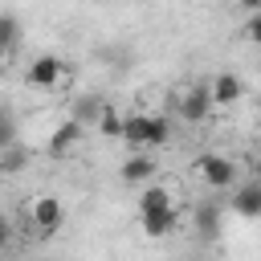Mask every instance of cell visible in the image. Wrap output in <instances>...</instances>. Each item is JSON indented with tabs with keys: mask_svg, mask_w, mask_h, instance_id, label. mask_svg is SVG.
<instances>
[{
	"mask_svg": "<svg viewBox=\"0 0 261 261\" xmlns=\"http://www.w3.org/2000/svg\"><path fill=\"white\" fill-rule=\"evenodd\" d=\"M196 171H200V179H204L212 192H228V188L237 184V163H232L228 155H220V151L196 155Z\"/></svg>",
	"mask_w": 261,
	"mask_h": 261,
	"instance_id": "obj_1",
	"label": "cell"
},
{
	"mask_svg": "<svg viewBox=\"0 0 261 261\" xmlns=\"http://www.w3.org/2000/svg\"><path fill=\"white\" fill-rule=\"evenodd\" d=\"M24 77L37 90H61V86H69V65L61 57H53V53H41V57H33V65H29Z\"/></svg>",
	"mask_w": 261,
	"mask_h": 261,
	"instance_id": "obj_2",
	"label": "cell"
},
{
	"mask_svg": "<svg viewBox=\"0 0 261 261\" xmlns=\"http://www.w3.org/2000/svg\"><path fill=\"white\" fill-rule=\"evenodd\" d=\"M175 106L188 122H204L212 114V94H208V82H192V86H179L175 90Z\"/></svg>",
	"mask_w": 261,
	"mask_h": 261,
	"instance_id": "obj_3",
	"label": "cell"
},
{
	"mask_svg": "<svg viewBox=\"0 0 261 261\" xmlns=\"http://www.w3.org/2000/svg\"><path fill=\"white\" fill-rule=\"evenodd\" d=\"M29 224H33L37 232H45V237L57 232V228L65 224V204H61L57 196H49V192L37 196V200L29 204Z\"/></svg>",
	"mask_w": 261,
	"mask_h": 261,
	"instance_id": "obj_4",
	"label": "cell"
},
{
	"mask_svg": "<svg viewBox=\"0 0 261 261\" xmlns=\"http://www.w3.org/2000/svg\"><path fill=\"white\" fill-rule=\"evenodd\" d=\"M208 94H212V106H237V102L245 98V86H241V77H237V73L220 69V73L208 82Z\"/></svg>",
	"mask_w": 261,
	"mask_h": 261,
	"instance_id": "obj_5",
	"label": "cell"
},
{
	"mask_svg": "<svg viewBox=\"0 0 261 261\" xmlns=\"http://www.w3.org/2000/svg\"><path fill=\"white\" fill-rule=\"evenodd\" d=\"M82 130H86V126H82L77 118H65L61 126H53V135H49V147H45V151H49V159H65V155L77 147Z\"/></svg>",
	"mask_w": 261,
	"mask_h": 261,
	"instance_id": "obj_6",
	"label": "cell"
},
{
	"mask_svg": "<svg viewBox=\"0 0 261 261\" xmlns=\"http://www.w3.org/2000/svg\"><path fill=\"white\" fill-rule=\"evenodd\" d=\"M122 139H126L135 151L155 147V143H151V114H147V110H130V114H122Z\"/></svg>",
	"mask_w": 261,
	"mask_h": 261,
	"instance_id": "obj_7",
	"label": "cell"
},
{
	"mask_svg": "<svg viewBox=\"0 0 261 261\" xmlns=\"http://www.w3.org/2000/svg\"><path fill=\"white\" fill-rule=\"evenodd\" d=\"M232 212L237 216H245V220H257L261 216V179H253V184H232Z\"/></svg>",
	"mask_w": 261,
	"mask_h": 261,
	"instance_id": "obj_8",
	"label": "cell"
},
{
	"mask_svg": "<svg viewBox=\"0 0 261 261\" xmlns=\"http://www.w3.org/2000/svg\"><path fill=\"white\" fill-rule=\"evenodd\" d=\"M139 224H143L147 237H167V232H175V208L167 204V208H155V212H139Z\"/></svg>",
	"mask_w": 261,
	"mask_h": 261,
	"instance_id": "obj_9",
	"label": "cell"
},
{
	"mask_svg": "<svg viewBox=\"0 0 261 261\" xmlns=\"http://www.w3.org/2000/svg\"><path fill=\"white\" fill-rule=\"evenodd\" d=\"M118 175H122L126 184H147V179L155 175V163H151V155H143V151H139V155H130V159L122 163V171H118Z\"/></svg>",
	"mask_w": 261,
	"mask_h": 261,
	"instance_id": "obj_10",
	"label": "cell"
},
{
	"mask_svg": "<svg viewBox=\"0 0 261 261\" xmlns=\"http://www.w3.org/2000/svg\"><path fill=\"white\" fill-rule=\"evenodd\" d=\"M24 163H29V147L24 143H8V147H0V175H16V171H24Z\"/></svg>",
	"mask_w": 261,
	"mask_h": 261,
	"instance_id": "obj_11",
	"label": "cell"
},
{
	"mask_svg": "<svg viewBox=\"0 0 261 261\" xmlns=\"http://www.w3.org/2000/svg\"><path fill=\"white\" fill-rule=\"evenodd\" d=\"M192 220H196V228H200L204 237H216V228H220V204H212V200H204V204H196V212H192Z\"/></svg>",
	"mask_w": 261,
	"mask_h": 261,
	"instance_id": "obj_12",
	"label": "cell"
},
{
	"mask_svg": "<svg viewBox=\"0 0 261 261\" xmlns=\"http://www.w3.org/2000/svg\"><path fill=\"white\" fill-rule=\"evenodd\" d=\"M94 130L106 135V139H118V135H122V114H118L110 102H102V110H98V118H94Z\"/></svg>",
	"mask_w": 261,
	"mask_h": 261,
	"instance_id": "obj_13",
	"label": "cell"
},
{
	"mask_svg": "<svg viewBox=\"0 0 261 261\" xmlns=\"http://www.w3.org/2000/svg\"><path fill=\"white\" fill-rule=\"evenodd\" d=\"M171 204V192L159 188V184H147L143 196H139V212H155V208H167Z\"/></svg>",
	"mask_w": 261,
	"mask_h": 261,
	"instance_id": "obj_14",
	"label": "cell"
},
{
	"mask_svg": "<svg viewBox=\"0 0 261 261\" xmlns=\"http://www.w3.org/2000/svg\"><path fill=\"white\" fill-rule=\"evenodd\" d=\"M98 110H102V98H94V94H86V98L77 102V110H73V118H77L82 126H94V118H98Z\"/></svg>",
	"mask_w": 261,
	"mask_h": 261,
	"instance_id": "obj_15",
	"label": "cell"
},
{
	"mask_svg": "<svg viewBox=\"0 0 261 261\" xmlns=\"http://www.w3.org/2000/svg\"><path fill=\"white\" fill-rule=\"evenodd\" d=\"M16 37H20V20L12 16V12H0V45H16Z\"/></svg>",
	"mask_w": 261,
	"mask_h": 261,
	"instance_id": "obj_16",
	"label": "cell"
},
{
	"mask_svg": "<svg viewBox=\"0 0 261 261\" xmlns=\"http://www.w3.org/2000/svg\"><path fill=\"white\" fill-rule=\"evenodd\" d=\"M151 143H155V147L167 143V118H163V114H151Z\"/></svg>",
	"mask_w": 261,
	"mask_h": 261,
	"instance_id": "obj_17",
	"label": "cell"
},
{
	"mask_svg": "<svg viewBox=\"0 0 261 261\" xmlns=\"http://www.w3.org/2000/svg\"><path fill=\"white\" fill-rule=\"evenodd\" d=\"M245 37H249L253 45H261V8L249 12V20H245Z\"/></svg>",
	"mask_w": 261,
	"mask_h": 261,
	"instance_id": "obj_18",
	"label": "cell"
},
{
	"mask_svg": "<svg viewBox=\"0 0 261 261\" xmlns=\"http://www.w3.org/2000/svg\"><path fill=\"white\" fill-rule=\"evenodd\" d=\"M16 139V130H12V118H0V147H8Z\"/></svg>",
	"mask_w": 261,
	"mask_h": 261,
	"instance_id": "obj_19",
	"label": "cell"
},
{
	"mask_svg": "<svg viewBox=\"0 0 261 261\" xmlns=\"http://www.w3.org/2000/svg\"><path fill=\"white\" fill-rule=\"evenodd\" d=\"M8 237H12V228H8V220H0V249L8 245Z\"/></svg>",
	"mask_w": 261,
	"mask_h": 261,
	"instance_id": "obj_20",
	"label": "cell"
},
{
	"mask_svg": "<svg viewBox=\"0 0 261 261\" xmlns=\"http://www.w3.org/2000/svg\"><path fill=\"white\" fill-rule=\"evenodd\" d=\"M237 4H241L245 12H257V8H261V0H237Z\"/></svg>",
	"mask_w": 261,
	"mask_h": 261,
	"instance_id": "obj_21",
	"label": "cell"
},
{
	"mask_svg": "<svg viewBox=\"0 0 261 261\" xmlns=\"http://www.w3.org/2000/svg\"><path fill=\"white\" fill-rule=\"evenodd\" d=\"M253 167H257V175H261V143H257V155H253Z\"/></svg>",
	"mask_w": 261,
	"mask_h": 261,
	"instance_id": "obj_22",
	"label": "cell"
},
{
	"mask_svg": "<svg viewBox=\"0 0 261 261\" xmlns=\"http://www.w3.org/2000/svg\"><path fill=\"white\" fill-rule=\"evenodd\" d=\"M4 61H8V45H0V69H4Z\"/></svg>",
	"mask_w": 261,
	"mask_h": 261,
	"instance_id": "obj_23",
	"label": "cell"
},
{
	"mask_svg": "<svg viewBox=\"0 0 261 261\" xmlns=\"http://www.w3.org/2000/svg\"><path fill=\"white\" fill-rule=\"evenodd\" d=\"M0 73H4V69H0Z\"/></svg>",
	"mask_w": 261,
	"mask_h": 261,
	"instance_id": "obj_24",
	"label": "cell"
}]
</instances>
